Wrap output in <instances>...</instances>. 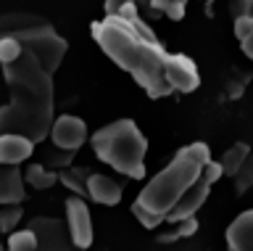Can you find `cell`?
Here are the masks:
<instances>
[{"mask_svg": "<svg viewBox=\"0 0 253 251\" xmlns=\"http://www.w3.org/2000/svg\"><path fill=\"white\" fill-rule=\"evenodd\" d=\"M106 13L111 16H140L137 13V0H106Z\"/></svg>", "mask_w": 253, "mask_h": 251, "instance_id": "7402d4cb", "label": "cell"}, {"mask_svg": "<svg viewBox=\"0 0 253 251\" xmlns=\"http://www.w3.org/2000/svg\"><path fill=\"white\" fill-rule=\"evenodd\" d=\"M248 151H251V146L248 143H243V140H237V143H232L224 151V156H221V172H224V175H229L232 177L235 172H237V167H240L243 164V159L245 156H248Z\"/></svg>", "mask_w": 253, "mask_h": 251, "instance_id": "9a60e30c", "label": "cell"}, {"mask_svg": "<svg viewBox=\"0 0 253 251\" xmlns=\"http://www.w3.org/2000/svg\"><path fill=\"white\" fill-rule=\"evenodd\" d=\"M87 199H92L95 203H103V206H116L122 201V185L106 175L90 172L87 175Z\"/></svg>", "mask_w": 253, "mask_h": 251, "instance_id": "30bf717a", "label": "cell"}, {"mask_svg": "<svg viewBox=\"0 0 253 251\" xmlns=\"http://www.w3.org/2000/svg\"><path fill=\"white\" fill-rule=\"evenodd\" d=\"M11 35L19 37V43L27 50L35 53V56L40 58V64H42L50 74H55V69L61 66V61L69 50L66 40H63V37L53 29L50 21L42 19V16H40L35 24L24 27V29H19V32H11Z\"/></svg>", "mask_w": 253, "mask_h": 251, "instance_id": "5b68a950", "label": "cell"}, {"mask_svg": "<svg viewBox=\"0 0 253 251\" xmlns=\"http://www.w3.org/2000/svg\"><path fill=\"white\" fill-rule=\"evenodd\" d=\"M87 175L90 172L82 167H66L58 172V183H63V188H69L74 196H82L87 199Z\"/></svg>", "mask_w": 253, "mask_h": 251, "instance_id": "5bb4252c", "label": "cell"}, {"mask_svg": "<svg viewBox=\"0 0 253 251\" xmlns=\"http://www.w3.org/2000/svg\"><path fill=\"white\" fill-rule=\"evenodd\" d=\"M92 151L100 161H106L111 169L129 175L132 180L145 177V153H148V138L140 132V127L132 119H116L92 132L90 138Z\"/></svg>", "mask_w": 253, "mask_h": 251, "instance_id": "277c9868", "label": "cell"}, {"mask_svg": "<svg viewBox=\"0 0 253 251\" xmlns=\"http://www.w3.org/2000/svg\"><path fill=\"white\" fill-rule=\"evenodd\" d=\"M47 135L53 138L55 148H63V151H79L87 140V124L79 116L63 114V116H53L50 122V132Z\"/></svg>", "mask_w": 253, "mask_h": 251, "instance_id": "52a82bcc", "label": "cell"}, {"mask_svg": "<svg viewBox=\"0 0 253 251\" xmlns=\"http://www.w3.org/2000/svg\"><path fill=\"white\" fill-rule=\"evenodd\" d=\"M92 40L100 50L124 69L150 98L169 93H195L201 74L193 58L185 53H169L140 16H111L92 24Z\"/></svg>", "mask_w": 253, "mask_h": 251, "instance_id": "6da1fadb", "label": "cell"}, {"mask_svg": "<svg viewBox=\"0 0 253 251\" xmlns=\"http://www.w3.org/2000/svg\"><path fill=\"white\" fill-rule=\"evenodd\" d=\"M35 151V140H29L21 132H0V164L19 167Z\"/></svg>", "mask_w": 253, "mask_h": 251, "instance_id": "9c48e42d", "label": "cell"}, {"mask_svg": "<svg viewBox=\"0 0 253 251\" xmlns=\"http://www.w3.org/2000/svg\"><path fill=\"white\" fill-rule=\"evenodd\" d=\"M232 21H235V37H237V40H243V37L253 29V13H243V16H235Z\"/></svg>", "mask_w": 253, "mask_h": 251, "instance_id": "603a6c76", "label": "cell"}, {"mask_svg": "<svg viewBox=\"0 0 253 251\" xmlns=\"http://www.w3.org/2000/svg\"><path fill=\"white\" fill-rule=\"evenodd\" d=\"M32 227V233L37 235V243L42 249H53V251H58V249H69L71 246V238H69V227L63 219L58 217H35L29 222Z\"/></svg>", "mask_w": 253, "mask_h": 251, "instance_id": "ba28073f", "label": "cell"}, {"mask_svg": "<svg viewBox=\"0 0 253 251\" xmlns=\"http://www.w3.org/2000/svg\"><path fill=\"white\" fill-rule=\"evenodd\" d=\"M3 77L11 100L0 106V132H21L42 143L53 122V74L24 48L13 61L3 64Z\"/></svg>", "mask_w": 253, "mask_h": 251, "instance_id": "7a4b0ae2", "label": "cell"}, {"mask_svg": "<svg viewBox=\"0 0 253 251\" xmlns=\"http://www.w3.org/2000/svg\"><path fill=\"white\" fill-rule=\"evenodd\" d=\"M24 183H29L32 188L42 191V188H50V185L58 183V172L45 167V164H29V167L24 169Z\"/></svg>", "mask_w": 253, "mask_h": 251, "instance_id": "4fadbf2b", "label": "cell"}, {"mask_svg": "<svg viewBox=\"0 0 253 251\" xmlns=\"http://www.w3.org/2000/svg\"><path fill=\"white\" fill-rule=\"evenodd\" d=\"M227 246L232 251H253V209L232 219L227 227Z\"/></svg>", "mask_w": 253, "mask_h": 251, "instance_id": "8fae6325", "label": "cell"}, {"mask_svg": "<svg viewBox=\"0 0 253 251\" xmlns=\"http://www.w3.org/2000/svg\"><path fill=\"white\" fill-rule=\"evenodd\" d=\"M8 249L35 251V249H40V243H37V235L32 233V227H24V230H11V235H8Z\"/></svg>", "mask_w": 253, "mask_h": 251, "instance_id": "e0dca14e", "label": "cell"}, {"mask_svg": "<svg viewBox=\"0 0 253 251\" xmlns=\"http://www.w3.org/2000/svg\"><path fill=\"white\" fill-rule=\"evenodd\" d=\"M169 225H174V230L164 233V235H158V241H164V243L179 241V238H187V235H193V233L198 230L195 214H193V217H185V219H177V222H169Z\"/></svg>", "mask_w": 253, "mask_h": 251, "instance_id": "d6986e66", "label": "cell"}, {"mask_svg": "<svg viewBox=\"0 0 253 251\" xmlns=\"http://www.w3.org/2000/svg\"><path fill=\"white\" fill-rule=\"evenodd\" d=\"M240 48H243V53H245L248 58H253V29L240 40Z\"/></svg>", "mask_w": 253, "mask_h": 251, "instance_id": "d4e9b609", "label": "cell"}, {"mask_svg": "<svg viewBox=\"0 0 253 251\" xmlns=\"http://www.w3.org/2000/svg\"><path fill=\"white\" fill-rule=\"evenodd\" d=\"M24 196V172L11 164H0V203H21Z\"/></svg>", "mask_w": 253, "mask_h": 251, "instance_id": "7c38bea8", "label": "cell"}, {"mask_svg": "<svg viewBox=\"0 0 253 251\" xmlns=\"http://www.w3.org/2000/svg\"><path fill=\"white\" fill-rule=\"evenodd\" d=\"M21 50H24V45L19 43V37H16V35H0V64L13 61Z\"/></svg>", "mask_w": 253, "mask_h": 251, "instance_id": "44dd1931", "label": "cell"}, {"mask_svg": "<svg viewBox=\"0 0 253 251\" xmlns=\"http://www.w3.org/2000/svg\"><path fill=\"white\" fill-rule=\"evenodd\" d=\"M243 13H253V0H229V16H243Z\"/></svg>", "mask_w": 253, "mask_h": 251, "instance_id": "cb8c5ba5", "label": "cell"}, {"mask_svg": "<svg viewBox=\"0 0 253 251\" xmlns=\"http://www.w3.org/2000/svg\"><path fill=\"white\" fill-rule=\"evenodd\" d=\"M21 217H24L21 203H0V230L3 233L16 230V225L21 222Z\"/></svg>", "mask_w": 253, "mask_h": 251, "instance_id": "ffe728a7", "label": "cell"}, {"mask_svg": "<svg viewBox=\"0 0 253 251\" xmlns=\"http://www.w3.org/2000/svg\"><path fill=\"white\" fill-rule=\"evenodd\" d=\"M66 227H69L71 246H77V249L92 246V217L82 196L66 199Z\"/></svg>", "mask_w": 253, "mask_h": 251, "instance_id": "8992f818", "label": "cell"}, {"mask_svg": "<svg viewBox=\"0 0 253 251\" xmlns=\"http://www.w3.org/2000/svg\"><path fill=\"white\" fill-rule=\"evenodd\" d=\"M150 8L156 13H164L171 21H182L185 19V8H187V0H150Z\"/></svg>", "mask_w": 253, "mask_h": 251, "instance_id": "2e32d148", "label": "cell"}, {"mask_svg": "<svg viewBox=\"0 0 253 251\" xmlns=\"http://www.w3.org/2000/svg\"><path fill=\"white\" fill-rule=\"evenodd\" d=\"M211 159V151L206 143H190L179 148L177 156L166 167L148 180V185L140 191L137 201L132 203V214L148 230H156L166 219L171 206L182 199V193L198 180L203 164Z\"/></svg>", "mask_w": 253, "mask_h": 251, "instance_id": "3957f363", "label": "cell"}, {"mask_svg": "<svg viewBox=\"0 0 253 251\" xmlns=\"http://www.w3.org/2000/svg\"><path fill=\"white\" fill-rule=\"evenodd\" d=\"M232 183H235L237 193H245L248 188H253V151H248V156H245L243 164L237 167V172L232 175Z\"/></svg>", "mask_w": 253, "mask_h": 251, "instance_id": "ac0fdd59", "label": "cell"}, {"mask_svg": "<svg viewBox=\"0 0 253 251\" xmlns=\"http://www.w3.org/2000/svg\"><path fill=\"white\" fill-rule=\"evenodd\" d=\"M0 251H3V243H0Z\"/></svg>", "mask_w": 253, "mask_h": 251, "instance_id": "484cf974", "label": "cell"}]
</instances>
